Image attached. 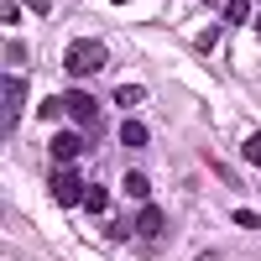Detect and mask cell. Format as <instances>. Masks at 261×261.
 Listing matches in <instances>:
<instances>
[{
  "mask_svg": "<svg viewBox=\"0 0 261 261\" xmlns=\"http://www.w3.org/2000/svg\"><path fill=\"white\" fill-rule=\"evenodd\" d=\"M130 230H136V220H110V225H105V235H110V241H125Z\"/></svg>",
  "mask_w": 261,
  "mask_h": 261,
  "instance_id": "5bb4252c",
  "label": "cell"
},
{
  "mask_svg": "<svg viewBox=\"0 0 261 261\" xmlns=\"http://www.w3.org/2000/svg\"><path fill=\"white\" fill-rule=\"evenodd\" d=\"M141 99H146V89H141V84H120V89H115V105H125V110H136Z\"/></svg>",
  "mask_w": 261,
  "mask_h": 261,
  "instance_id": "30bf717a",
  "label": "cell"
},
{
  "mask_svg": "<svg viewBox=\"0 0 261 261\" xmlns=\"http://www.w3.org/2000/svg\"><path fill=\"white\" fill-rule=\"evenodd\" d=\"M53 199L63 204V209H73V204H84V193H89V188H84V178H79V167H68V162H63V167H53Z\"/></svg>",
  "mask_w": 261,
  "mask_h": 261,
  "instance_id": "7a4b0ae2",
  "label": "cell"
},
{
  "mask_svg": "<svg viewBox=\"0 0 261 261\" xmlns=\"http://www.w3.org/2000/svg\"><path fill=\"white\" fill-rule=\"evenodd\" d=\"M115 6H125V0H115Z\"/></svg>",
  "mask_w": 261,
  "mask_h": 261,
  "instance_id": "ffe728a7",
  "label": "cell"
},
{
  "mask_svg": "<svg viewBox=\"0 0 261 261\" xmlns=\"http://www.w3.org/2000/svg\"><path fill=\"white\" fill-rule=\"evenodd\" d=\"M120 141H125V146H130V151H141V146H146V141H151V130H146V125H141V120H125V125H120Z\"/></svg>",
  "mask_w": 261,
  "mask_h": 261,
  "instance_id": "ba28073f",
  "label": "cell"
},
{
  "mask_svg": "<svg viewBox=\"0 0 261 261\" xmlns=\"http://www.w3.org/2000/svg\"><path fill=\"white\" fill-rule=\"evenodd\" d=\"M120 188H125V199H136V204H146V199H151V178H146V172H125Z\"/></svg>",
  "mask_w": 261,
  "mask_h": 261,
  "instance_id": "52a82bcc",
  "label": "cell"
},
{
  "mask_svg": "<svg viewBox=\"0 0 261 261\" xmlns=\"http://www.w3.org/2000/svg\"><path fill=\"white\" fill-rule=\"evenodd\" d=\"M105 42H94V37H79V42H68V53H63V68H68V79H89V73H99L105 68Z\"/></svg>",
  "mask_w": 261,
  "mask_h": 261,
  "instance_id": "6da1fadb",
  "label": "cell"
},
{
  "mask_svg": "<svg viewBox=\"0 0 261 261\" xmlns=\"http://www.w3.org/2000/svg\"><path fill=\"white\" fill-rule=\"evenodd\" d=\"M6 63H11V68H21V63H27V47H21V42H6Z\"/></svg>",
  "mask_w": 261,
  "mask_h": 261,
  "instance_id": "2e32d148",
  "label": "cell"
},
{
  "mask_svg": "<svg viewBox=\"0 0 261 261\" xmlns=\"http://www.w3.org/2000/svg\"><path fill=\"white\" fill-rule=\"evenodd\" d=\"M256 32H261V16H256Z\"/></svg>",
  "mask_w": 261,
  "mask_h": 261,
  "instance_id": "d6986e66",
  "label": "cell"
},
{
  "mask_svg": "<svg viewBox=\"0 0 261 261\" xmlns=\"http://www.w3.org/2000/svg\"><path fill=\"white\" fill-rule=\"evenodd\" d=\"M63 110H68L73 120H94V115H99V105H94V94H84V89H68Z\"/></svg>",
  "mask_w": 261,
  "mask_h": 261,
  "instance_id": "5b68a950",
  "label": "cell"
},
{
  "mask_svg": "<svg viewBox=\"0 0 261 261\" xmlns=\"http://www.w3.org/2000/svg\"><path fill=\"white\" fill-rule=\"evenodd\" d=\"M84 209H89V214H105V209H110V188H89V193H84Z\"/></svg>",
  "mask_w": 261,
  "mask_h": 261,
  "instance_id": "9c48e42d",
  "label": "cell"
},
{
  "mask_svg": "<svg viewBox=\"0 0 261 261\" xmlns=\"http://www.w3.org/2000/svg\"><path fill=\"white\" fill-rule=\"evenodd\" d=\"M162 230H167V220H162V209H157V204H146V209L136 214V235H146V241H157Z\"/></svg>",
  "mask_w": 261,
  "mask_h": 261,
  "instance_id": "8992f818",
  "label": "cell"
},
{
  "mask_svg": "<svg viewBox=\"0 0 261 261\" xmlns=\"http://www.w3.org/2000/svg\"><path fill=\"white\" fill-rule=\"evenodd\" d=\"M225 21H230V27H246V21H251V0H230V6H225Z\"/></svg>",
  "mask_w": 261,
  "mask_h": 261,
  "instance_id": "8fae6325",
  "label": "cell"
},
{
  "mask_svg": "<svg viewBox=\"0 0 261 261\" xmlns=\"http://www.w3.org/2000/svg\"><path fill=\"white\" fill-rule=\"evenodd\" d=\"M0 89H6V130L21 120V105H27V84H21L16 73H6V84H0Z\"/></svg>",
  "mask_w": 261,
  "mask_h": 261,
  "instance_id": "3957f363",
  "label": "cell"
},
{
  "mask_svg": "<svg viewBox=\"0 0 261 261\" xmlns=\"http://www.w3.org/2000/svg\"><path fill=\"white\" fill-rule=\"evenodd\" d=\"M84 157V136L79 130H58L53 136V162H79Z\"/></svg>",
  "mask_w": 261,
  "mask_h": 261,
  "instance_id": "277c9868",
  "label": "cell"
},
{
  "mask_svg": "<svg viewBox=\"0 0 261 261\" xmlns=\"http://www.w3.org/2000/svg\"><path fill=\"white\" fill-rule=\"evenodd\" d=\"M235 225H251V230H261V214H256V209H235Z\"/></svg>",
  "mask_w": 261,
  "mask_h": 261,
  "instance_id": "e0dca14e",
  "label": "cell"
},
{
  "mask_svg": "<svg viewBox=\"0 0 261 261\" xmlns=\"http://www.w3.org/2000/svg\"><path fill=\"white\" fill-rule=\"evenodd\" d=\"M193 42H199V53H214V47H220V27H204Z\"/></svg>",
  "mask_w": 261,
  "mask_h": 261,
  "instance_id": "4fadbf2b",
  "label": "cell"
},
{
  "mask_svg": "<svg viewBox=\"0 0 261 261\" xmlns=\"http://www.w3.org/2000/svg\"><path fill=\"white\" fill-rule=\"evenodd\" d=\"M241 157H246L251 167H261V130H251V136L241 141Z\"/></svg>",
  "mask_w": 261,
  "mask_h": 261,
  "instance_id": "7c38bea8",
  "label": "cell"
},
{
  "mask_svg": "<svg viewBox=\"0 0 261 261\" xmlns=\"http://www.w3.org/2000/svg\"><path fill=\"white\" fill-rule=\"evenodd\" d=\"M37 115H42V120H58V115H68V110H63V99H42Z\"/></svg>",
  "mask_w": 261,
  "mask_h": 261,
  "instance_id": "9a60e30c",
  "label": "cell"
},
{
  "mask_svg": "<svg viewBox=\"0 0 261 261\" xmlns=\"http://www.w3.org/2000/svg\"><path fill=\"white\" fill-rule=\"evenodd\" d=\"M21 6H27L32 16H47V11H53V0H21Z\"/></svg>",
  "mask_w": 261,
  "mask_h": 261,
  "instance_id": "ac0fdd59",
  "label": "cell"
}]
</instances>
